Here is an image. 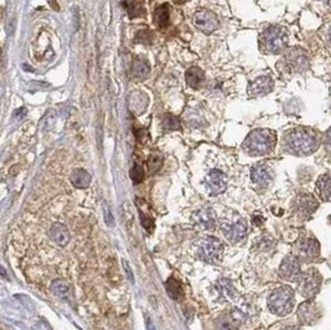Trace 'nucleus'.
<instances>
[{
	"label": "nucleus",
	"instance_id": "f257e3e1",
	"mask_svg": "<svg viewBox=\"0 0 331 330\" xmlns=\"http://www.w3.org/2000/svg\"><path fill=\"white\" fill-rule=\"evenodd\" d=\"M320 138L315 131L307 127H298L284 137V148L294 156H309L319 148Z\"/></svg>",
	"mask_w": 331,
	"mask_h": 330
},
{
	"label": "nucleus",
	"instance_id": "f03ea898",
	"mask_svg": "<svg viewBox=\"0 0 331 330\" xmlns=\"http://www.w3.org/2000/svg\"><path fill=\"white\" fill-rule=\"evenodd\" d=\"M277 144V134L274 131L258 128L252 131L244 139L242 148L248 156L259 157L271 153Z\"/></svg>",
	"mask_w": 331,
	"mask_h": 330
},
{
	"label": "nucleus",
	"instance_id": "7ed1b4c3",
	"mask_svg": "<svg viewBox=\"0 0 331 330\" xmlns=\"http://www.w3.org/2000/svg\"><path fill=\"white\" fill-rule=\"evenodd\" d=\"M288 46V31L282 26H268L259 36V47L264 54H281Z\"/></svg>",
	"mask_w": 331,
	"mask_h": 330
},
{
	"label": "nucleus",
	"instance_id": "20e7f679",
	"mask_svg": "<svg viewBox=\"0 0 331 330\" xmlns=\"http://www.w3.org/2000/svg\"><path fill=\"white\" fill-rule=\"evenodd\" d=\"M278 65H282L281 71L288 73H300L309 68V55L300 47L287 50Z\"/></svg>",
	"mask_w": 331,
	"mask_h": 330
},
{
	"label": "nucleus",
	"instance_id": "39448f33",
	"mask_svg": "<svg viewBox=\"0 0 331 330\" xmlns=\"http://www.w3.org/2000/svg\"><path fill=\"white\" fill-rule=\"evenodd\" d=\"M294 306V293L290 287H281L276 289L268 298V307L274 314L279 317L290 313Z\"/></svg>",
	"mask_w": 331,
	"mask_h": 330
},
{
	"label": "nucleus",
	"instance_id": "423d86ee",
	"mask_svg": "<svg viewBox=\"0 0 331 330\" xmlns=\"http://www.w3.org/2000/svg\"><path fill=\"white\" fill-rule=\"evenodd\" d=\"M299 292L304 298H314L322 287V276L315 268H310L300 276Z\"/></svg>",
	"mask_w": 331,
	"mask_h": 330
},
{
	"label": "nucleus",
	"instance_id": "0eeeda50",
	"mask_svg": "<svg viewBox=\"0 0 331 330\" xmlns=\"http://www.w3.org/2000/svg\"><path fill=\"white\" fill-rule=\"evenodd\" d=\"M192 22L196 29L207 35L217 30L220 26V20H218L217 15L208 9L196 10L192 16Z\"/></svg>",
	"mask_w": 331,
	"mask_h": 330
},
{
	"label": "nucleus",
	"instance_id": "6e6552de",
	"mask_svg": "<svg viewBox=\"0 0 331 330\" xmlns=\"http://www.w3.org/2000/svg\"><path fill=\"white\" fill-rule=\"evenodd\" d=\"M222 251L223 245L221 241L212 236H205L198 242V252H200L201 258L207 262H215L220 260Z\"/></svg>",
	"mask_w": 331,
	"mask_h": 330
},
{
	"label": "nucleus",
	"instance_id": "1a4fd4ad",
	"mask_svg": "<svg viewBox=\"0 0 331 330\" xmlns=\"http://www.w3.org/2000/svg\"><path fill=\"white\" fill-rule=\"evenodd\" d=\"M205 185L211 195H220L227 187V177L221 170L213 169L206 176Z\"/></svg>",
	"mask_w": 331,
	"mask_h": 330
},
{
	"label": "nucleus",
	"instance_id": "9d476101",
	"mask_svg": "<svg viewBox=\"0 0 331 330\" xmlns=\"http://www.w3.org/2000/svg\"><path fill=\"white\" fill-rule=\"evenodd\" d=\"M298 317L300 322L305 326H313L318 323L322 317V309L317 306L313 301H307L303 304H300L299 311H298Z\"/></svg>",
	"mask_w": 331,
	"mask_h": 330
},
{
	"label": "nucleus",
	"instance_id": "9b49d317",
	"mask_svg": "<svg viewBox=\"0 0 331 330\" xmlns=\"http://www.w3.org/2000/svg\"><path fill=\"white\" fill-rule=\"evenodd\" d=\"M294 248L298 255L297 258H304V260H310V258L318 257L320 251L319 242H318L315 238L312 237L299 240L295 243Z\"/></svg>",
	"mask_w": 331,
	"mask_h": 330
},
{
	"label": "nucleus",
	"instance_id": "f8f14e48",
	"mask_svg": "<svg viewBox=\"0 0 331 330\" xmlns=\"http://www.w3.org/2000/svg\"><path fill=\"white\" fill-rule=\"evenodd\" d=\"M274 87V82L272 80V77L269 76H262V77H257L256 80L251 81L248 83V88H247V92L251 97L258 98L263 97V96L268 95L269 92H272Z\"/></svg>",
	"mask_w": 331,
	"mask_h": 330
},
{
	"label": "nucleus",
	"instance_id": "ddd939ff",
	"mask_svg": "<svg viewBox=\"0 0 331 330\" xmlns=\"http://www.w3.org/2000/svg\"><path fill=\"white\" fill-rule=\"evenodd\" d=\"M279 273H281L282 278H284L285 281H298V279L300 278V276H302L299 258H297V256L294 255H290L288 256V257H285L283 262H282L281 267H279Z\"/></svg>",
	"mask_w": 331,
	"mask_h": 330
},
{
	"label": "nucleus",
	"instance_id": "4468645a",
	"mask_svg": "<svg viewBox=\"0 0 331 330\" xmlns=\"http://www.w3.org/2000/svg\"><path fill=\"white\" fill-rule=\"evenodd\" d=\"M318 206H319V204L315 200V197L309 194L299 195L294 200V210L297 211V214H299L300 217H304V219L312 216L315 210L318 209Z\"/></svg>",
	"mask_w": 331,
	"mask_h": 330
},
{
	"label": "nucleus",
	"instance_id": "2eb2a0df",
	"mask_svg": "<svg viewBox=\"0 0 331 330\" xmlns=\"http://www.w3.org/2000/svg\"><path fill=\"white\" fill-rule=\"evenodd\" d=\"M149 98L142 91H133L128 96V108L134 116H141L147 111Z\"/></svg>",
	"mask_w": 331,
	"mask_h": 330
},
{
	"label": "nucleus",
	"instance_id": "dca6fc26",
	"mask_svg": "<svg viewBox=\"0 0 331 330\" xmlns=\"http://www.w3.org/2000/svg\"><path fill=\"white\" fill-rule=\"evenodd\" d=\"M223 233L228 241L237 243L243 241L247 237V222L243 219L236 221L232 225H228L223 227Z\"/></svg>",
	"mask_w": 331,
	"mask_h": 330
},
{
	"label": "nucleus",
	"instance_id": "f3484780",
	"mask_svg": "<svg viewBox=\"0 0 331 330\" xmlns=\"http://www.w3.org/2000/svg\"><path fill=\"white\" fill-rule=\"evenodd\" d=\"M251 179L256 185L266 187L272 181V172L269 167L264 164H257L251 170Z\"/></svg>",
	"mask_w": 331,
	"mask_h": 330
},
{
	"label": "nucleus",
	"instance_id": "a211bd4d",
	"mask_svg": "<svg viewBox=\"0 0 331 330\" xmlns=\"http://www.w3.org/2000/svg\"><path fill=\"white\" fill-rule=\"evenodd\" d=\"M50 237L56 245L65 247L68 242H70V232H68L67 227L63 223L55 222L50 228Z\"/></svg>",
	"mask_w": 331,
	"mask_h": 330
},
{
	"label": "nucleus",
	"instance_id": "6ab92c4d",
	"mask_svg": "<svg viewBox=\"0 0 331 330\" xmlns=\"http://www.w3.org/2000/svg\"><path fill=\"white\" fill-rule=\"evenodd\" d=\"M153 21L159 29H165L170 24V5L162 4L153 12Z\"/></svg>",
	"mask_w": 331,
	"mask_h": 330
},
{
	"label": "nucleus",
	"instance_id": "aec40b11",
	"mask_svg": "<svg viewBox=\"0 0 331 330\" xmlns=\"http://www.w3.org/2000/svg\"><path fill=\"white\" fill-rule=\"evenodd\" d=\"M185 78H186L187 85L190 86L193 90H200L202 87L203 82H205V72L201 70L200 67L196 66H191L187 68L186 73H185Z\"/></svg>",
	"mask_w": 331,
	"mask_h": 330
},
{
	"label": "nucleus",
	"instance_id": "412c9836",
	"mask_svg": "<svg viewBox=\"0 0 331 330\" xmlns=\"http://www.w3.org/2000/svg\"><path fill=\"white\" fill-rule=\"evenodd\" d=\"M242 318L239 317L238 312H232L225 314L221 319H218L216 330H236L241 324Z\"/></svg>",
	"mask_w": 331,
	"mask_h": 330
},
{
	"label": "nucleus",
	"instance_id": "4be33fe9",
	"mask_svg": "<svg viewBox=\"0 0 331 330\" xmlns=\"http://www.w3.org/2000/svg\"><path fill=\"white\" fill-rule=\"evenodd\" d=\"M150 75V65L144 57H137L132 63V76L136 80H145Z\"/></svg>",
	"mask_w": 331,
	"mask_h": 330
},
{
	"label": "nucleus",
	"instance_id": "5701e85b",
	"mask_svg": "<svg viewBox=\"0 0 331 330\" xmlns=\"http://www.w3.org/2000/svg\"><path fill=\"white\" fill-rule=\"evenodd\" d=\"M193 220L203 230H211L215 226V215L211 210H200L193 215Z\"/></svg>",
	"mask_w": 331,
	"mask_h": 330
},
{
	"label": "nucleus",
	"instance_id": "b1692460",
	"mask_svg": "<svg viewBox=\"0 0 331 330\" xmlns=\"http://www.w3.org/2000/svg\"><path fill=\"white\" fill-rule=\"evenodd\" d=\"M71 182L77 189H86L91 184V175L83 169H76L71 174Z\"/></svg>",
	"mask_w": 331,
	"mask_h": 330
},
{
	"label": "nucleus",
	"instance_id": "393cba45",
	"mask_svg": "<svg viewBox=\"0 0 331 330\" xmlns=\"http://www.w3.org/2000/svg\"><path fill=\"white\" fill-rule=\"evenodd\" d=\"M162 126L165 132L179 131L181 128V119L171 113H165L162 119Z\"/></svg>",
	"mask_w": 331,
	"mask_h": 330
},
{
	"label": "nucleus",
	"instance_id": "a878e982",
	"mask_svg": "<svg viewBox=\"0 0 331 330\" xmlns=\"http://www.w3.org/2000/svg\"><path fill=\"white\" fill-rule=\"evenodd\" d=\"M317 190L324 201L330 200V175L324 174L318 179Z\"/></svg>",
	"mask_w": 331,
	"mask_h": 330
},
{
	"label": "nucleus",
	"instance_id": "bb28decb",
	"mask_svg": "<svg viewBox=\"0 0 331 330\" xmlns=\"http://www.w3.org/2000/svg\"><path fill=\"white\" fill-rule=\"evenodd\" d=\"M122 4L124 5L127 12H128L131 17H138L145 15V9L143 6L142 1H138V0H126Z\"/></svg>",
	"mask_w": 331,
	"mask_h": 330
},
{
	"label": "nucleus",
	"instance_id": "cd10ccee",
	"mask_svg": "<svg viewBox=\"0 0 331 330\" xmlns=\"http://www.w3.org/2000/svg\"><path fill=\"white\" fill-rule=\"evenodd\" d=\"M166 291L169 296L175 301H180L182 298V286L177 279L170 278L166 282Z\"/></svg>",
	"mask_w": 331,
	"mask_h": 330
},
{
	"label": "nucleus",
	"instance_id": "c85d7f7f",
	"mask_svg": "<svg viewBox=\"0 0 331 330\" xmlns=\"http://www.w3.org/2000/svg\"><path fill=\"white\" fill-rule=\"evenodd\" d=\"M163 162H164V157H163V154L158 151L153 152L147 162L149 171L152 172V174H154V172H157L158 170H160V167L163 166Z\"/></svg>",
	"mask_w": 331,
	"mask_h": 330
},
{
	"label": "nucleus",
	"instance_id": "c756f323",
	"mask_svg": "<svg viewBox=\"0 0 331 330\" xmlns=\"http://www.w3.org/2000/svg\"><path fill=\"white\" fill-rule=\"evenodd\" d=\"M51 289H52L53 293L57 294L61 298H67V297L70 296V288H68V286L63 281H60V279H57V281H55L51 284Z\"/></svg>",
	"mask_w": 331,
	"mask_h": 330
},
{
	"label": "nucleus",
	"instance_id": "7c9ffc66",
	"mask_svg": "<svg viewBox=\"0 0 331 330\" xmlns=\"http://www.w3.org/2000/svg\"><path fill=\"white\" fill-rule=\"evenodd\" d=\"M136 42L143 45H150L153 42V32L147 27L141 29L136 35Z\"/></svg>",
	"mask_w": 331,
	"mask_h": 330
},
{
	"label": "nucleus",
	"instance_id": "2f4dec72",
	"mask_svg": "<svg viewBox=\"0 0 331 330\" xmlns=\"http://www.w3.org/2000/svg\"><path fill=\"white\" fill-rule=\"evenodd\" d=\"M131 177L133 180L134 184H139L143 181V177H144V171H143V167L139 164H134V166L131 170Z\"/></svg>",
	"mask_w": 331,
	"mask_h": 330
},
{
	"label": "nucleus",
	"instance_id": "473e14b6",
	"mask_svg": "<svg viewBox=\"0 0 331 330\" xmlns=\"http://www.w3.org/2000/svg\"><path fill=\"white\" fill-rule=\"evenodd\" d=\"M139 214H141L142 225L144 226V228L148 231V232H152L153 227H154V221H153L152 217L147 216V215H145L144 212L142 211V210H141V211H139Z\"/></svg>",
	"mask_w": 331,
	"mask_h": 330
},
{
	"label": "nucleus",
	"instance_id": "72a5a7b5",
	"mask_svg": "<svg viewBox=\"0 0 331 330\" xmlns=\"http://www.w3.org/2000/svg\"><path fill=\"white\" fill-rule=\"evenodd\" d=\"M134 133H136L137 139H138L141 143H145V142H147V139L149 138V134H148L147 129L143 128V127H141V129H139V131L134 129Z\"/></svg>",
	"mask_w": 331,
	"mask_h": 330
},
{
	"label": "nucleus",
	"instance_id": "f704fd0d",
	"mask_svg": "<svg viewBox=\"0 0 331 330\" xmlns=\"http://www.w3.org/2000/svg\"><path fill=\"white\" fill-rule=\"evenodd\" d=\"M104 220H106V223L109 226V227H112V226H114V217L113 215L111 214V211H109L108 207H104Z\"/></svg>",
	"mask_w": 331,
	"mask_h": 330
},
{
	"label": "nucleus",
	"instance_id": "c9c22d12",
	"mask_svg": "<svg viewBox=\"0 0 331 330\" xmlns=\"http://www.w3.org/2000/svg\"><path fill=\"white\" fill-rule=\"evenodd\" d=\"M122 265H123V268H124V271H126L127 276H128L129 281H131L132 283H134V276H133V273H132V271H131V267H129L128 262H127L126 260H123V262H122Z\"/></svg>",
	"mask_w": 331,
	"mask_h": 330
},
{
	"label": "nucleus",
	"instance_id": "e433bc0d",
	"mask_svg": "<svg viewBox=\"0 0 331 330\" xmlns=\"http://www.w3.org/2000/svg\"><path fill=\"white\" fill-rule=\"evenodd\" d=\"M172 1H174L175 4L181 5V4H185V2H187V1H189V0H172Z\"/></svg>",
	"mask_w": 331,
	"mask_h": 330
},
{
	"label": "nucleus",
	"instance_id": "4c0bfd02",
	"mask_svg": "<svg viewBox=\"0 0 331 330\" xmlns=\"http://www.w3.org/2000/svg\"><path fill=\"white\" fill-rule=\"evenodd\" d=\"M0 273H1L2 276H6V272H5V270L1 267V266H0Z\"/></svg>",
	"mask_w": 331,
	"mask_h": 330
},
{
	"label": "nucleus",
	"instance_id": "58836bf2",
	"mask_svg": "<svg viewBox=\"0 0 331 330\" xmlns=\"http://www.w3.org/2000/svg\"><path fill=\"white\" fill-rule=\"evenodd\" d=\"M284 330H300L299 328H297V327H289V328L284 329Z\"/></svg>",
	"mask_w": 331,
	"mask_h": 330
}]
</instances>
